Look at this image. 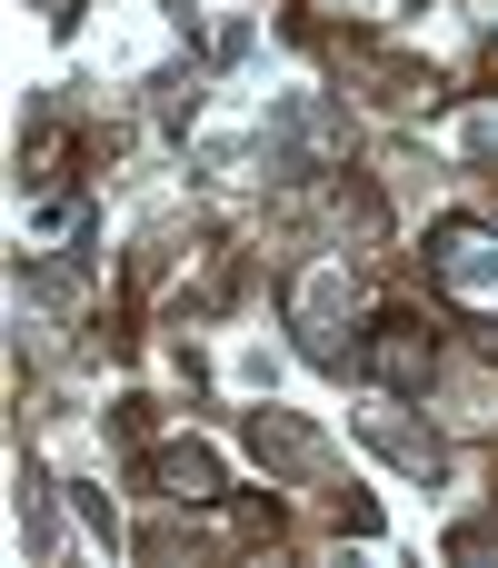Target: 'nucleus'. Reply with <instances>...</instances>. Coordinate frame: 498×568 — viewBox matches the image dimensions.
I'll return each mask as SVG.
<instances>
[{"mask_svg":"<svg viewBox=\"0 0 498 568\" xmlns=\"http://www.w3.org/2000/svg\"><path fill=\"white\" fill-rule=\"evenodd\" d=\"M270 170H349V110L329 90H289L270 110Z\"/></svg>","mask_w":498,"mask_h":568,"instance_id":"obj_1","label":"nucleus"},{"mask_svg":"<svg viewBox=\"0 0 498 568\" xmlns=\"http://www.w3.org/2000/svg\"><path fill=\"white\" fill-rule=\"evenodd\" d=\"M359 369H369L389 399H419V389L439 379V329H429L419 310H379V320L359 329Z\"/></svg>","mask_w":498,"mask_h":568,"instance_id":"obj_2","label":"nucleus"},{"mask_svg":"<svg viewBox=\"0 0 498 568\" xmlns=\"http://www.w3.org/2000/svg\"><path fill=\"white\" fill-rule=\"evenodd\" d=\"M250 449H260V469L289 479V489H339V459H329V439H319L299 409H250Z\"/></svg>","mask_w":498,"mask_h":568,"instance_id":"obj_3","label":"nucleus"},{"mask_svg":"<svg viewBox=\"0 0 498 568\" xmlns=\"http://www.w3.org/2000/svg\"><path fill=\"white\" fill-rule=\"evenodd\" d=\"M349 300H359L349 260H319V270L299 280V349H309L319 369H349V359H359V339H339V329H349Z\"/></svg>","mask_w":498,"mask_h":568,"instance_id":"obj_4","label":"nucleus"},{"mask_svg":"<svg viewBox=\"0 0 498 568\" xmlns=\"http://www.w3.org/2000/svg\"><path fill=\"white\" fill-rule=\"evenodd\" d=\"M429 270H439V290L498 310V230L489 220H439V230H429Z\"/></svg>","mask_w":498,"mask_h":568,"instance_id":"obj_5","label":"nucleus"},{"mask_svg":"<svg viewBox=\"0 0 498 568\" xmlns=\"http://www.w3.org/2000/svg\"><path fill=\"white\" fill-rule=\"evenodd\" d=\"M140 489H160V499H180V509H210V499H220V459H210L200 439H160V449L140 459Z\"/></svg>","mask_w":498,"mask_h":568,"instance_id":"obj_6","label":"nucleus"},{"mask_svg":"<svg viewBox=\"0 0 498 568\" xmlns=\"http://www.w3.org/2000/svg\"><path fill=\"white\" fill-rule=\"evenodd\" d=\"M359 439L399 469V479H449V449H439V429H409L399 409H359Z\"/></svg>","mask_w":498,"mask_h":568,"instance_id":"obj_7","label":"nucleus"},{"mask_svg":"<svg viewBox=\"0 0 498 568\" xmlns=\"http://www.w3.org/2000/svg\"><path fill=\"white\" fill-rule=\"evenodd\" d=\"M329 50H339V70H359L389 110H419V100L439 90V80H429V60H399V50H369V40H329Z\"/></svg>","mask_w":498,"mask_h":568,"instance_id":"obj_8","label":"nucleus"},{"mask_svg":"<svg viewBox=\"0 0 498 568\" xmlns=\"http://www.w3.org/2000/svg\"><path fill=\"white\" fill-rule=\"evenodd\" d=\"M60 180H70V130H60V110H40V120L20 130V190L50 200Z\"/></svg>","mask_w":498,"mask_h":568,"instance_id":"obj_9","label":"nucleus"},{"mask_svg":"<svg viewBox=\"0 0 498 568\" xmlns=\"http://www.w3.org/2000/svg\"><path fill=\"white\" fill-rule=\"evenodd\" d=\"M50 489H60V479H40V469L20 459V549H30V559H40V549H60V519H50Z\"/></svg>","mask_w":498,"mask_h":568,"instance_id":"obj_10","label":"nucleus"},{"mask_svg":"<svg viewBox=\"0 0 498 568\" xmlns=\"http://www.w3.org/2000/svg\"><path fill=\"white\" fill-rule=\"evenodd\" d=\"M210 509H220V529H230V539H280V499H230V489H220Z\"/></svg>","mask_w":498,"mask_h":568,"instance_id":"obj_11","label":"nucleus"},{"mask_svg":"<svg viewBox=\"0 0 498 568\" xmlns=\"http://www.w3.org/2000/svg\"><path fill=\"white\" fill-rule=\"evenodd\" d=\"M329 200H339V220H349L359 240H379V220H389V210H379V190H369L359 170H339V190H329Z\"/></svg>","mask_w":498,"mask_h":568,"instance_id":"obj_12","label":"nucleus"},{"mask_svg":"<svg viewBox=\"0 0 498 568\" xmlns=\"http://www.w3.org/2000/svg\"><path fill=\"white\" fill-rule=\"evenodd\" d=\"M150 110H160V120L180 130V120L200 110V80H190V70H150Z\"/></svg>","mask_w":498,"mask_h":568,"instance_id":"obj_13","label":"nucleus"},{"mask_svg":"<svg viewBox=\"0 0 498 568\" xmlns=\"http://www.w3.org/2000/svg\"><path fill=\"white\" fill-rule=\"evenodd\" d=\"M449 559L459 568H498V519H459V529H449Z\"/></svg>","mask_w":498,"mask_h":568,"instance_id":"obj_14","label":"nucleus"},{"mask_svg":"<svg viewBox=\"0 0 498 568\" xmlns=\"http://www.w3.org/2000/svg\"><path fill=\"white\" fill-rule=\"evenodd\" d=\"M70 509H80V529H90L100 549H120V509H110V499H100L90 479H70Z\"/></svg>","mask_w":498,"mask_h":568,"instance_id":"obj_15","label":"nucleus"},{"mask_svg":"<svg viewBox=\"0 0 498 568\" xmlns=\"http://www.w3.org/2000/svg\"><path fill=\"white\" fill-rule=\"evenodd\" d=\"M329 519H339L349 539H379V499H359V489H329Z\"/></svg>","mask_w":498,"mask_h":568,"instance_id":"obj_16","label":"nucleus"},{"mask_svg":"<svg viewBox=\"0 0 498 568\" xmlns=\"http://www.w3.org/2000/svg\"><path fill=\"white\" fill-rule=\"evenodd\" d=\"M459 150H469V160H489V170H498V100H489V110H469V120H459Z\"/></svg>","mask_w":498,"mask_h":568,"instance_id":"obj_17","label":"nucleus"},{"mask_svg":"<svg viewBox=\"0 0 498 568\" xmlns=\"http://www.w3.org/2000/svg\"><path fill=\"white\" fill-rule=\"evenodd\" d=\"M250 50H260V20H220V40H210V60H220V70H240Z\"/></svg>","mask_w":498,"mask_h":568,"instance_id":"obj_18","label":"nucleus"},{"mask_svg":"<svg viewBox=\"0 0 498 568\" xmlns=\"http://www.w3.org/2000/svg\"><path fill=\"white\" fill-rule=\"evenodd\" d=\"M40 10H50V20H60V30H70V20H80V0H40Z\"/></svg>","mask_w":498,"mask_h":568,"instance_id":"obj_19","label":"nucleus"},{"mask_svg":"<svg viewBox=\"0 0 498 568\" xmlns=\"http://www.w3.org/2000/svg\"><path fill=\"white\" fill-rule=\"evenodd\" d=\"M489 359H498V329H489Z\"/></svg>","mask_w":498,"mask_h":568,"instance_id":"obj_20","label":"nucleus"}]
</instances>
